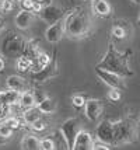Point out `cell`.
<instances>
[{
	"mask_svg": "<svg viewBox=\"0 0 140 150\" xmlns=\"http://www.w3.org/2000/svg\"><path fill=\"white\" fill-rule=\"evenodd\" d=\"M41 52H42V51L39 49V42H38L37 39H30V41H27L25 51H24V55H23V56H25V58H28L31 62H34V60L41 55Z\"/></svg>",
	"mask_w": 140,
	"mask_h": 150,
	"instance_id": "obj_16",
	"label": "cell"
},
{
	"mask_svg": "<svg viewBox=\"0 0 140 150\" xmlns=\"http://www.w3.org/2000/svg\"><path fill=\"white\" fill-rule=\"evenodd\" d=\"M91 16L83 7H76L69 16H66V35L70 39L86 38L91 34Z\"/></svg>",
	"mask_w": 140,
	"mask_h": 150,
	"instance_id": "obj_1",
	"label": "cell"
},
{
	"mask_svg": "<svg viewBox=\"0 0 140 150\" xmlns=\"http://www.w3.org/2000/svg\"><path fill=\"white\" fill-rule=\"evenodd\" d=\"M37 107L39 108V111L42 114H53L56 111V101L51 97H45L44 100H41L38 103Z\"/></svg>",
	"mask_w": 140,
	"mask_h": 150,
	"instance_id": "obj_20",
	"label": "cell"
},
{
	"mask_svg": "<svg viewBox=\"0 0 140 150\" xmlns=\"http://www.w3.org/2000/svg\"><path fill=\"white\" fill-rule=\"evenodd\" d=\"M41 149L42 150H55V142L52 137L41 139Z\"/></svg>",
	"mask_w": 140,
	"mask_h": 150,
	"instance_id": "obj_24",
	"label": "cell"
},
{
	"mask_svg": "<svg viewBox=\"0 0 140 150\" xmlns=\"http://www.w3.org/2000/svg\"><path fill=\"white\" fill-rule=\"evenodd\" d=\"M51 65V56L45 52H41V55L32 62L31 66V73H39L45 70L48 66Z\"/></svg>",
	"mask_w": 140,
	"mask_h": 150,
	"instance_id": "obj_17",
	"label": "cell"
},
{
	"mask_svg": "<svg viewBox=\"0 0 140 150\" xmlns=\"http://www.w3.org/2000/svg\"><path fill=\"white\" fill-rule=\"evenodd\" d=\"M81 131H83L81 129V124L77 118H69V119H66L63 124L60 125L59 132H60V135H62V137L65 139L69 150H73L76 137L79 136V133Z\"/></svg>",
	"mask_w": 140,
	"mask_h": 150,
	"instance_id": "obj_5",
	"label": "cell"
},
{
	"mask_svg": "<svg viewBox=\"0 0 140 150\" xmlns=\"http://www.w3.org/2000/svg\"><path fill=\"white\" fill-rule=\"evenodd\" d=\"M134 1H136V3H140V0H134Z\"/></svg>",
	"mask_w": 140,
	"mask_h": 150,
	"instance_id": "obj_39",
	"label": "cell"
},
{
	"mask_svg": "<svg viewBox=\"0 0 140 150\" xmlns=\"http://www.w3.org/2000/svg\"><path fill=\"white\" fill-rule=\"evenodd\" d=\"M129 56L130 52H119L115 49V46L112 44H109L107 53L104 59L101 60L97 67L108 70V72L116 73L122 77H129V76H133V72L130 70V65H129Z\"/></svg>",
	"mask_w": 140,
	"mask_h": 150,
	"instance_id": "obj_2",
	"label": "cell"
},
{
	"mask_svg": "<svg viewBox=\"0 0 140 150\" xmlns=\"http://www.w3.org/2000/svg\"><path fill=\"white\" fill-rule=\"evenodd\" d=\"M0 11H3V0H0Z\"/></svg>",
	"mask_w": 140,
	"mask_h": 150,
	"instance_id": "obj_35",
	"label": "cell"
},
{
	"mask_svg": "<svg viewBox=\"0 0 140 150\" xmlns=\"http://www.w3.org/2000/svg\"><path fill=\"white\" fill-rule=\"evenodd\" d=\"M65 35H66V17L62 21L53 24V25H49L46 28V31H45V39L51 44L60 42L65 38Z\"/></svg>",
	"mask_w": 140,
	"mask_h": 150,
	"instance_id": "obj_7",
	"label": "cell"
},
{
	"mask_svg": "<svg viewBox=\"0 0 140 150\" xmlns=\"http://www.w3.org/2000/svg\"><path fill=\"white\" fill-rule=\"evenodd\" d=\"M6 84H7V88L18 91L21 94L24 91H27V81H25V79L21 77V76H17V74L8 76L6 80Z\"/></svg>",
	"mask_w": 140,
	"mask_h": 150,
	"instance_id": "obj_15",
	"label": "cell"
},
{
	"mask_svg": "<svg viewBox=\"0 0 140 150\" xmlns=\"http://www.w3.org/2000/svg\"><path fill=\"white\" fill-rule=\"evenodd\" d=\"M34 21V13L31 11H25V10H21L18 11V14L15 16L14 18V23H15V27L18 30H28L31 24Z\"/></svg>",
	"mask_w": 140,
	"mask_h": 150,
	"instance_id": "obj_14",
	"label": "cell"
},
{
	"mask_svg": "<svg viewBox=\"0 0 140 150\" xmlns=\"http://www.w3.org/2000/svg\"><path fill=\"white\" fill-rule=\"evenodd\" d=\"M108 98L112 101H118V100H120V91L118 88H111V91L108 93Z\"/></svg>",
	"mask_w": 140,
	"mask_h": 150,
	"instance_id": "obj_30",
	"label": "cell"
},
{
	"mask_svg": "<svg viewBox=\"0 0 140 150\" xmlns=\"http://www.w3.org/2000/svg\"><path fill=\"white\" fill-rule=\"evenodd\" d=\"M94 150H111V149L105 143H95L94 144Z\"/></svg>",
	"mask_w": 140,
	"mask_h": 150,
	"instance_id": "obj_32",
	"label": "cell"
},
{
	"mask_svg": "<svg viewBox=\"0 0 140 150\" xmlns=\"http://www.w3.org/2000/svg\"><path fill=\"white\" fill-rule=\"evenodd\" d=\"M21 150H42L41 149V140L34 135H24L21 139Z\"/></svg>",
	"mask_w": 140,
	"mask_h": 150,
	"instance_id": "obj_18",
	"label": "cell"
},
{
	"mask_svg": "<svg viewBox=\"0 0 140 150\" xmlns=\"http://www.w3.org/2000/svg\"><path fill=\"white\" fill-rule=\"evenodd\" d=\"M31 66H32V62L30 60L25 56H21L15 60V67L18 69V72H31Z\"/></svg>",
	"mask_w": 140,
	"mask_h": 150,
	"instance_id": "obj_22",
	"label": "cell"
},
{
	"mask_svg": "<svg viewBox=\"0 0 140 150\" xmlns=\"http://www.w3.org/2000/svg\"><path fill=\"white\" fill-rule=\"evenodd\" d=\"M112 35H113V38H116V39H125L127 37V31L123 25L115 23V25L112 27Z\"/></svg>",
	"mask_w": 140,
	"mask_h": 150,
	"instance_id": "obj_23",
	"label": "cell"
},
{
	"mask_svg": "<svg viewBox=\"0 0 140 150\" xmlns=\"http://www.w3.org/2000/svg\"><path fill=\"white\" fill-rule=\"evenodd\" d=\"M13 1H14V3H15V1H20V3H21V1H23V0H13Z\"/></svg>",
	"mask_w": 140,
	"mask_h": 150,
	"instance_id": "obj_37",
	"label": "cell"
},
{
	"mask_svg": "<svg viewBox=\"0 0 140 150\" xmlns=\"http://www.w3.org/2000/svg\"><path fill=\"white\" fill-rule=\"evenodd\" d=\"M3 124L7 125L8 128H11L13 131H15V129L20 128V119H18V118H14V117H10V118H7Z\"/></svg>",
	"mask_w": 140,
	"mask_h": 150,
	"instance_id": "obj_26",
	"label": "cell"
},
{
	"mask_svg": "<svg viewBox=\"0 0 140 150\" xmlns=\"http://www.w3.org/2000/svg\"><path fill=\"white\" fill-rule=\"evenodd\" d=\"M139 137V128L133 119H119L113 122V146L134 143Z\"/></svg>",
	"mask_w": 140,
	"mask_h": 150,
	"instance_id": "obj_3",
	"label": "cell"
},
{
	"mask_svg": "<svg viewBox=\"0 0 140 150\" xmlns=\"http://www.w3.org/2000/svg\"><path fill=\"white\" fill-rule=\"evenodd\" d=\"M46 122H44L42 119L41 121H38V122H35L34 125H31V128H32L34 131H37V132H42V131H45L46 129Z\"/></svg>",
	"mask_w": 140,
	"mask_h": 150,
	"instance_id": "obj_29",
	"label": "cell"
},
{
	"mask_svg": "<svg viewBox=\"0 0 140 150\" xmlns=\"http://www.w3.org/2000/svg\"><path fill=\"white\" fill-rule=\"evenodd\" d=\"M41 18L49 25H53V24H56V23H59V21L65 18V10L62 7L56 6V4H51V6H46L42 8Z\"/></svg>",
	"mask_w": 140,
	"mask_h": 150,
	"instance_id": "obj_8",
	"label": "cell"
},
{
	"mask_svg": "<svg viewBox=\"0 0 140 150\" xmlns=\"http://www.w3.org/2000/svg\"><path fill=\"white\" fill-rule=\"evenodd\" d=\"M95 136L101 143L113 144V122L109 119H104L97 125L95 129Z\"/></svg>",
	"mask_w": 140,
	"mask_h": 150,
	"instance_id": "obj_6",
	"label": "cell"
},
{
	"mask_svg": "<svg viewBox=\"0 0 140 150\" xmlns=\"http://www.w3.org/2000/svg\"><path fill=\"white\" fill-rule=\"evenodd\" d=\"M37 1H39V3H42V1H45V0H37Z\"/></svg>",
	"mask_w": 140,
	"mask_h": 150,
	"instance_id": "obj_38",
	"label": "cell"
},
{
	"mask_svg": "<svg viewBox=\"0 0 140 150\" xmlns=\"http://www.w3.org/2000/svg\"><path fill=\"white\" fill-rule=\"evenodd\" d=\"M94 139L91 133L87 131H81L79 136L76 137L73 150H94Z\"/></svg>",
	"mask_w": 140,
	"mask_h": 150,
	"instance_id": "obj_11",
	"label": "cell"
},
{
	"mask_svg": "<svg viewBox=\"0 0 140 150\" xmlns=\"http://www.w3.org/2000/svg\"><path fill=\"white\" fill-rule=\"evenodd\" d=\"M95 73H97V76L107 86H109L111 88H118V90H119L120 87L125 86L123 77L119 76V74H116V73L108 72V70H104V69H100V67H95Z\"/></svg>",
	"mask_w": 140,
	"mask_h": 150,
	"instance_id": "obj_9",
	"label": "cell"
},
{
	"mask_svg": "<svg viewBox=\"0 0 140 150\" xmlns=\"http://www.w3.org/2000/svg\"><path fill=\"white\" fill-rule=\"evenodd\" d=\"M93 13L98 17H108L112 13V6L108 0H91Z\"/></svg>",
	"mask_w": 140,
	"mask_h": 150,
	"instance_id": "obj_12",
	"label": "cell"
},
{
	"mask_svg": "<svg viewBox=\"0 0 140 150\" xmlns=\"http://www.w3.org/2000/svg\"><path fill=\"white\" fill-rule=\"evenodd\" d=\"M104 111V104L100 100H88L84 107V114L88 121L95 122L98 118L101 117V114Z\"/></svg>",
	"mask_w": 140,
	"mask_h": 150,
	"instance_id": "obj_10",
	"label": "cell"
},
{
	"mask_svg": "<svg viewBox=\"0 0 140 150\" xmlns=\"http://www.w3.org/2000/svg\"><path fill=\"white\" fill-rule=\"evenodd\" d=\"M137 24L140 25V14H139V17H137Z\"/></svg>",
	"mask_w": 140,
	"mask_h": 150,
	"instance_id": "obj_36",
	"label": "cell"
},
{
	"mask_svg": "<svg viewBox=\"0 0 140 150\" xmlns=\"http://www.w3.org/2000/svg\"><path fill=\"white\" fill-rule=\"evenodd\" d=\"M72 103H73V105L76 108H83V107H86L87 101L84 100L83 96H73L72 97Z\"/></svg>",
	"mask_w": 140,
	"mask_h": 150,
	"instance_id": "obj_27",
	"label": "cell"
},
{
	"mask_svg": "<svg viewBox=\"0 0 140 150\" xmlns=\"http://www.w3.org/2000/svg\"><path fill=\"white\" fill-rule=\"evenodd\" d=\"M35 3H37V0H23L20 4H21V7H23V10L32 13L34 7H35Z\"/></svg>",
	"mask_w": 140,
	"mask_h": 150,
	"instance_id": "obj_28",
	"label": "cell"
},
{
	"mask_svg": "<svg viewBox=\"0 0 140 150\" xmlns=\"http://www.w3.org/2000/svg\"><path fill=\"white\" fill-rule=\"evenodd\" d=\"M25 45H27V41L23 38V35L13 30H8L4 33L1 39V52L7 58L18 59L24 55Z\"/></svg>",
	"mask_w": 140,
	"mask_h": 150,
	"instance_id": "obj_4",
	"label": "cell"
},
{
	"mask_svg": "<svg viewBox=\"0 0 140 150\" xmlns=\"http://www.w3.org/2000/svg\"><path fill=\"white\" fill-rule=\"evenodd\" d=\"M41 115H42V112L39 111V108H38V107H32V108L24 110V112H23V119H24L25 124L34 125L35 122L41 121Z\"/></svg>",
	"mask_w": 140,
	"mask_h": 150,
	"instance_id": "obj_19",
	"label": "cell"
},
{
	"mask_svg": "<svg viewBox=\"0 0 140 150\" xmlns=\"http://www.w3.org/2000/svg\"><path fill=\"white\" fill-rule=\"evenodd\" d=\"M14 8L13 0H3V11H11Z\"/></svg>",
	"mask_w": 140,
	"mask_h": 150,
	"instance_id": "obj_31",
	"label": "cell"
},
{
	"mask_svg": "<svg viewBox=\"0 0 140 150\" xmlns=\"http://www.w3.org/2000/svg\"><path fill=\"white\" fill-rule=\"evenodd\" d=\"M13 129L11 128H8L7 125L4 124H0V137H3V139H10V137L13 136Z\"/></svg>",
	"mask_w": 140,
	"mask_h": 150,
	"instance_id": "obj_25",
	"label": "cell"
},
{
	"mask_svg": "<svg viewBox=\"0 0 140 150\" xmlns=\"http://www.w3.org/2000/svg\"><path fill=\"white\" fill-rule=\"evenodd\" d=\"M4 67H6V62H4V59L0 56V72H3Z\"/></svg>",
	"mask_w": 140,
	"mask_h": 150,
	"instance_id": "obj_33",
	"label": "cell"
},
{
	"mask_svg": "<svg viewBox=\"0 0 140 150\" xmlns=\"http://www.w3.org/2000/svg\"><path fill=\"white\" fill-rule=\"evenodd\" d=\"M58 74V65L56 63H51L45 70H42L39 73H31V77H32L34 81L37 83H44L46 80H51V79Z\"/></svg>",
	"mask_w": 140,
	"mask_h": 150,
	"instance_id": "obj_13",
	"label": "cell"
},
{
	"mask_svg": "<svg viewBox=\"0 0 140 150\" xmlns=\"http://www.w3.org/2000/svg\"><path fill=\"white\" fill-rule=\"evenodd\" d=\"M3 25H4V23H3V18H1V17H0V30H1V28H3Z\"/></svg>",
	"mask_w": 140,
	"mask_h": 150,
	"instance_id": "obj_34",
	"label": "cell"
},
{
	"mask_svg": "<svg viewBox=\"0 0 140 150\" xmlns=\"http://www.w3.org/2000/svg\"><path fill=\"white\" fill-rule=\"evenodd\" d=\"M20 105L24 107L25 110L28 108H32L37 105V98H35V94L32 91H24L21 94V98H20Z\"/></svg>",
	"mask_w": 140,
	"mask_h": 150,
	"instance_id": "obj_21",
	"label": "cell"
}]
</instances>
